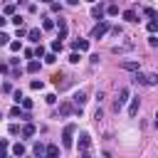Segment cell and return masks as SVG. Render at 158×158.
I'll return each mask as SVG.
<instances>
[{"label": "cell", "instance_id": "2", "mask_svg": "<svg viewBox=\"0 0 158 158\" xmlns=\"http://www.w3.org/2000/svg\"><path fill=\"white\" fill-rule=\"evenodd\" d=\"M133 81H136V84H143V86H156V84H158V74H156V72H148V74L136 72Z\"/></svg>", "mask_w": 158, "mask_h": 158}, {"label": "cell", "instance_id": "27", "mask_svg": "<svg viewBox=\"0 0 158 158\" xmlns=\"http://www.w3.org/2000/svg\"><path fill=\"white\" fill-rule=\"evenodd\" d=\"M146 30H148V32H158V20H151V22L146 25Z\"/></svg>", "mask_w": 158, "mask_h": 158}, {"label": "cell", "instance_id": "49", "mask_svg": "<svg viewBox=\"0 0 158 158\" xmlns=\"http://www.w3.org/2000/svg\"><path fill=\"white\" fill-rule=\"evenodd\" d=\"M0 116H2V111H0Z\"/></svg>", "mask_w": 158, "mask_h": 158}, {"label": "cell", "instance_id": "3", "mask_svg": "<svg viewBox=\"0 0 158 158\" xmlns=\"http://www.w3.org/2000/svg\"><path fill=\"white\" fill-rule=\"evenodd\" d=\"M128 99H131V89H128V86H121V89H118V94H116V101H114V111L118 114Z\"/></svg>", "mask_w": 158, "mask_h": 158}, {"label": "cell", "instance_id": "44", "mask_svg": "<svg viewBox=\"0 0 158 158\" xmlns=\"http://www.w3.org/2000/svg\"><path fill=\"white\" fill-rule=\"evenodd\" d=\"M7 22H10V20H5V17H2V15H0V27H5V25H7Z\"/></svg>", "mask_w": 158, "mask_h": 158}, {"label": "cell", "instance_id": "38", "mask_svg": "<svg viewBox=\"0 0 158 158\" xmlns=\"http://www.w3.org/2000/svg\"><path fill=\"white\" fill-rule=\"evenodd\" d=\"M27 32H30V30H27V27H22V25H20V27H17V37H27Z\"/></svg>", "mask_w": 158, "mask_h": 158}, {"label": "cell", "instance_id": "36", "mask_svg": "<svg viewBox=\"0 0 158 158\" xmlns=\"http://www.w3.org/2000/svg\"><path fill=\"white\" fill-rule=\"evenodd\" d=\"M148 44H151V47H158V37H156V32H151V37H148Z\"/></svg>", "mask_w": 158, "mask_h": 158}, {"label": "cell", "instance_id": "46", "mask_svg": "<svg viewBox=\"0 0 158 158\" xmlns=\"http://www.w3.org/2000/svg\"><path fill=\"white\" fill-rule=\"evenodd\" d=\"M156 128H158V114H156Z\"/></svg>", "mask_w": 158, "mask_h": 158}, {"label": "cell", "instance_id": "18", "mask_svg": "<svg viewBox=\"0 0 158 158\" xmlns=\"http://www.w3.org/2000/svg\"><path fill=\"white\" fill-rule=\"evenodd\" d=\"M40 67H42V64H40L37 59H30V62H27V72H30V74H35V72H40Z\"/></svg>", "mask_w": 158, "mask_h": 158}, {"label": "cell", "instance_id": "43", "mask_svg": "<svg viewBox=\"0 0 158 158\" xmlns=\"http://www.w3.org/2000/svg\"><path fill=\"white\" fill-rule=\"evenodd\" d=\"M7 40H10V37H7L5 32H0V44H7Z\"/></svg>", "mask_w": 158, "mask_h": 158}, {"label": "cell", "instance_id": "32", "mask_svg": "<svg viewBox=\"0 0 158 158\" xmlns=\"http://www.w3.org/2000/svg\"><path fill=\"white\" fill-rule=\"evenodd\" d=\"M12 101H15V104H20V101H22V91H20V89H15V91H12Z\"/></svg>", "mask_w": 158, "mask_h": 158}, {"label": "cell", "instance_id": "6", "mask_svg": "<svg viewBox=\"0 0 158 158\" xmlns=\"http://www.w3.org/2000/svg\"><path fill=\"white\" fill-rule=\"evenodd\" d=\"M67 32H69V27H67V20H57V40H67Z\"/></svg>", "mask_w": 158, "mask_h": 158}, {"label": "cell", "instance_id": "26", "mask_svg": "<svg viewBox=\"0 0 158 158\" xmlns=\"http://www.w3.org/2000/svg\"><path fill=\"white\" fill-rule=\"evenodd\" d=\"M62 47H64L62 40H54V42H52V52H62Z\"/></svg>", "mask_w": 158, "mask_h": 158}, {"label": "cell", "instance_id": "30", "mask_svg": "<svg viewBox=\"0 0 158 158\" xmlns=\"http://www.w3.org/2000/svg\"><path fill=\"white\" fill-rule=\"evenodd\" d=\"M10 49H12V52H20V49H22V42L12 40V42H10Z\"/></svg>", "mask_w": 158, "mask_h": 158}, {"label": "cell", "instance_id": "42", "mask_svg": "<svg viewBox=\"0 0 158 158\" xmlns=\"http://www.w3.org/2000/svg\"><path fill=\"white\" fill-rule=\"evenodd\" d=\"M104 96H106V94H104V91H101V89H99V91H96V101H99V104H101V101H104Z\"/></svg>", "mask_w": 158, "mask_h": 158}, {"label": "cell", "instance_id": "29", "mask_svg": "<svg viewBox=\"0 0 158 158\" xmlns=\"http://www.w3.org/2000/svg\"><path fill=\"white\" fill-rule=\"evenodd\" d=\"M10 22H12V25H17V27H20V25H22V22H25V20H22V15H12V17H10Z\"/></svg>", "mask_w": 158, "mask_h": 158}, {"label": "cell", "instance_id": "12", "mask_svg": "<svg viewBox=\"0 0 158 158\" xmlns=\"http://www.w3.org/2000/svg\"><path fill=\"white\" fill-rule=\"evenodd\" d=\"M121 17H123L126 22H138V12H136V10H123Z\"/></svg>", "mask_w": 158, "mask_h": 158}, {"label": "cell", "instance_id": "11", "mask_svg": "<svg viewBox=\"0 0 158 158\" xmlns=\"http://www.w3.org/2000/svg\"><path fill=\"white\" fill-rule=\"evenodd\" d=\"M138 106H141V99H138V96H133V99H131V104H128V116H131V118L138 114Z\"/></svg>", "mask_w": 158, "mask_h": 158}, {"label": "cell", "instance_id": "34", "mask_svg": "<svg viewBox=\"0 0 158 158\" xmlns=\"http://www.w3.org/2000/svg\"><path fill=\"white\" fill-rule=\"evenodd\" d=\"M0 89H2V94H12V86H10V81H2V86H0Z\"/></svg>", "mask_w": 158, "mask_h": 158}, {"label": "cell", "instance_id": "17", "mask_svg": "<svg viewBox=\"0 0 158 158\" xmlns=\"http://www.w3.org/2000/svg\"><path fill=\"white\" fill-rule=\"evenodd\" d=\"M40 37H42V32H40V27H32V30L27 32V40H32V42H40Z\"/></svg>", "mask_w": 158, "mask_h": 158}, {"label": "cell", "instance_id": "39", "mask_svg": "<svg viewBox=\"0 0 158 158\" xmlns=\"http://www.w3.org/2000/svg\"><path fill=\"white\" fill-rule=\"evenodd\" d=\"M44 54H47V52H44V47H42V44H40V47H37V49H35V57H44Z\"/></svg>", "mask_w": 158, "mask_h": 158}, {"label": "cell", "instance_id": "48", "mask_svg": "<svg viewBox=\"0 0 158 158\" xmlns=\"http://www.w3.org/2000/svg\"><path fill=\"white\" fill-rule=\"evenodd\" d=\"M86 2H96V0H86Z\"/></svg>", "mask_w": 158, "mask_h": 158}, {"label": "cell", "instance_id": "13", "mask_svg": "<svg viewBox=\"0 0 158 158\" xmlns=\"http://www.w3.org/2000/svg\"><path fill=\"white\" fill-rule=\"evenodd\" d=\"M131 47H133V42H126V44H114V47H111V52H114V54H123V52H128Z\"/></svg>", "mask_w": 158, "mask_h": 158}, {"label": "cell", "instance_id": "5", "mask_svg": "<svg viewBox=\"0 0 158 158\" xmlns=\"http://www.w3.org/2000/svg\"><path fill=\"white\" fill-rule=\"evenodd\" d=\"M89 143H91L89 133H81V136H79V153H81V156H89Z\"/></svg>", "mask_w": 158, "mask_h": 158}, {"label": "cell", "instance_id": "41", "mask_svg": "<svg viewBox=\"0 0 158 158\" xmlns=\"http://www.w3.org/2000/svg\"><path fill=\"white\" fill-rule=\"evenodd\" d=\"M111 32H114V35H116V37H121V32H123V30H121V27H118V25H116V27H111Z\"/></svg>", "mask_w": 158, "mask_h": 158}, {"label": "cell", "instance_id": "37", "mask_svg": "<svg viewBox=\"0 0 158 158\" xmlns=\"http://www.w3.org/2000/svg\"><path fill=\"white\" fill-rule=\"evenodd\" d=\"M49 7H52V12H62V5H59V2H54V0L49 2Z\"/></svg>", "mask_w": 158, "mask_h": 158}, {"label": "cell", "instance_id": "16", "mask_svg": "<svg viewBox=\"0 0 158 158\" xmlns=\"http://www.w3.org/2000/svg\"><path fill=\"white\" fill-rule=\"evenodd\" d=\"M69 114H74V104H69V101H64V104L59 106V116H69Z\"/></svg>", "mask_w": 158, "mask_h": 158}, {"label": "cell", "instance_id": "33", "mask_svg": "<svg viewBox=\"0 0 158 158\" xmlns=\"http://www.w3.org/2000/svg\"><path fill=\"white\" fill-rule=\"evenodd\" d=\"M2 12H5V15H10V17H12V15H15V5H5V7H2Z\"/></svg>", "mask_w": 158, "mask_h": 158}, {"label": "cell", "instance_id": "7", "mask_svg": "<svg viewBox=\"0 0 158 158\" xmlns=\"http://www.w3.org/2000/svg\"><path fill=\"white\" fill-rule=\"evenodd\" d=\"M35 133H37V126H35L32 121H25V126H22V133H20V136H22V138H32Z\"/></svg>", "mask_w": 158, "mask_h": 158}, {"label": "cell", "instance_id": "28", "mask_svg": "<svg viewBox=\"0 0 158 158\" xmlns=\"http://www.w3.org/2000/svg\"><path fill=\"white\" fill-rule=\"evenodd\" d=\"M106 12H109L111 17H114V15H118V5H114V2H111V5L106 7Z\"/></svg>", "mask_w": 158, "mask_h": 158}, {"label": "cell", "instance_id": "23", "mask_svg": "<svg viewBox=\"0 0 158 158\" xmlns=\"http://www.w3.org/2000/svg\"><path fill=\"white\" fill-rule=\"evenodd\" d=\"M7 131H10V136H20V133H22V128H20L17 123H10V126H7Z\"/></svg>", "mask_w": 158, "mask_h": 158}, {"label": "cell", "instance_id": "20", "mask_svg": "<svg viewBox=\"0 0 158 158\" xmlns=\"http://www.w3.org/2000/svg\"><path fill=\"white\" fill-rule=\"evenodd\" d=\"M52 27H57V22H54L52 17H44V20H42V30H52Z\"/></svg>", "mask_w": 158, "mask_h": 158}, {"label": "cell", "instance_id": "22", "mask_svg": "<svg viewBox=\"0 0 158 158\" xmlns=\"http://www.w3.org/2000/svg\"><path fill=\"white\" fill-rule=\"evenodd\" d=\"M25 151H27V148H25L22 143H15V146H12V156H25Z\"/></svg>", "mask_w": 158, "mask_h": 158}, {"label": "cell", "instance_id": "4", "mask_svg": "<svg viewBox=\"0 0 158 158\" xmlns=\"http://www.w3.org/2000/svg\"><path fill=\"white\" fill-rule=\"evenodd\" d=\"M74 133H77V126H74V123H67V126L62 128V146H64V148H72Z\"/></svg>", "mask_w": 158, "mask_h": 158}, {"label": "cell", "instance_id": "1", "mask_svg": "<svg viewBox=\"0 0 158 158\" xmlns=\"http://www.w3.org/2000/svg\"><path fill=\"white\" fill-rule=\"evenodd\" d=\"M109 30H111V25H109V20H99V22H96V25L91 27V32H89V37H91V40H101V37H104V35H106Z\"/></svg>", "mask_w": 158, "mask_h": 158}, {"label": "cell", "instance_id": "9", "mask_svg": "<svg viewBox=\"0 0 158 158\" xmlns=\"http://www.w3.org/2000/svg\"><path fill=\"white\" fill-rule=\"evenodd\" d=\"M104 12H106V7L99 2V5H91V17L94 20H104Z\"/></svg>", "mask_w": 158, "mask_h": 158}, {"label": "cell", "instance_id": "45", "mask_svg": "<svg viewBox=\"0 0 158 158\" xmlns=\"http://www.w3.org/2000/svg\"><path fill=\"white\" fill-rule=\"evenodd\" d=\"M67 5H72V7H74V5H79V0H67Z\"/></svg>", "mask_w": 158, "mask_h": 158}, {"label": "cell", "instance_id": "35", "mask_svg": "<svg viewBox=\"0 0 158 158\" xmlns=\"http://www.w3.org/2000/svg\"><path fill=\"white\" fill-rule=\"evenodd\" d=\"M20 104H22V109H27V111L32 109V99H25V96H22V101H20Z\"/></svg>", "mask_w": 158, "mask_h": 158}, {"label": "cell", "instance_id": "15", "mask_svg": "<svg viewBox=\"0 0 158 158\" xmlns=\"http://www.w3.org/2000/svg\"><path fill=\"white\" fill-rule=\"evenodd\" d=\"M121 69H126V72H138V62L126 59V62H121Z\"/></svg>", "mask_w": 158, "mask_h": 158}, {"label": "cell", "instance_id": "40", "mask_svg": "<svg viewBox=\"0 0 158 158\" xmlns=\"http://www.w3.org/2000/svg\"><path fill=\"white\" fill-rule=\"evenodd\" d=\"M44 101H47V104H57V96H54V94H47Z\"/></svg>", "mask_w": 158, "mask_h": 158}, {"label": "cell", "instance_id": "19", "mask_svg": "<svg viewBox=\"0 0 158 158\" xmlns=\"http://www.w3.org/2000/svg\"><path fill=\"white\" fill-rule=\"evenodd\" d=\"M54 156H59V146L49 143V146H47V158H54Z\"/></svg>", "mask_w": 158, "mask_h": 158}, {"label": "cell", "instance_id": "25", "mask_svg": "<svg viewBox=\"0 0 158 158\" xmlns=\"http://www.w3.org/2000/svg\"><path fill=\"white\" fill-rule=\"evenodd\" d=\"M44 62H47V64H54V62H57V52H47V54H44Z\"/></svg>", "mask_w": 158, "mask_h": 158}, {"label": "cell", "instance_id": "24", "mask_svg": "<svg viewBox=\"0 0 158 158\" xmlns=\"http://www.w3.org/2000/svg\"><path fill=\"white\" fill-rule=\"evenodd\" d=\"M143 15H146V17H151V20H158V12H156L153 7H143Z\"/></svg>", "mask_w": 158, "mask_h": 158}, {"label": "cell", "instance_id": "8", "mask_svg": "<svg viewBox=\"0 0 158 158\" xmlns=\"http://www.w3.org/2000/svg\"><path fill=\"white\" fill-rule=\"evenodd\" d=\"M72 104H74V109H84V104H86V94H84V91H77V94L72 96Z\"/></svg>", "mask_w": 158, "mask_h": 158}, {"label": "cell", "instance_id": "10", "mask_svg": "<svg viewBox=\"0 0 158 158\" xmlns=\"http://www.w3.org/2000/svg\"><path fill=\"white\" fill-rule=\"evenodd\" d=\"M72 49H77V52H86V49H89V40H74V42H72Z\"/></svg>", "mask_w": 158, "mask_h": 158}, {"label": "cell", "instance_id": "21", "mask_svg": "<svg viewBox=\"0 0 158 158\" xmlns=\"http://www.w3.org/2000/svg\"><path fill=\"white\" fill-rule=\"evenodd\" d=\"M30 89L40 91V89H44V81H42V79H32V81H30Z\"/></svg>", "mask_w": 158, "mask_h": 158}, {"label": "cell", "instance_id": "14", "mask_svg": "<svg viewBox=\"0 0 158 158\" xmlns=\"http://www.w3.org/2000/svg\"><path fill=\"white\" fill-rule=\"evenodd\" d=\"M32 153H35V156H37V158H42V156H47V146H44V143H40V141H37V143H35V146H32Z\"/></svg>", "mask_w": 158, "mask_h": 158}, {"label": "cell", "instance_id": "47", "mask_svg": "<svg viewBox=\"0 0 158 158\" xmlns=\"http://www.w3.org/2000/svg\"><path fill=\"white\" fill-rule=\"evenodd\" d=\"M40 2H52V0H40Z\"/></svg>", "mask_w": 158, "mask_h": 158}, {"label": "cell", "instance_id": "31", "mask_svg": "<svg viewBox=\"0 0 158 158\" xmlns=\"http://www.w3.org/2000/svg\"><path fill=\"white\" fill-rule=\"evenodd\" d=\"M79 54H81V52H77V49H74V52H72V54H69V62H72V64H77V62H79V59H81V57H79Z\"/></svg>", "mask_w": 158, "mask_h": 158}]
</instances>
